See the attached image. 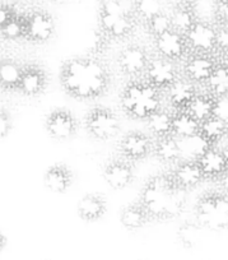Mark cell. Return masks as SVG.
I'll use <instances>...</instances> for the list:
<instances>
[{"instance_id":"1","label":"cell","mask_w":228,"mask_h":260,"mask_svg":"<svg viewBox=\"0 0 228 260\" xmlns=\"http://www.w3.org/2000/svg\"><path fill=\"white\" fill-rule=\"evenodd\" d=\"M59 79L65 93L79 101L100 99L111 86L107 65L96 56H74L65 60Z\"/></svg>"},{"instance_id":"2","label":"cell","mask_w":228,"mask_h":260,"mask_svg":"<svg viewBox=\"0 0 228 260\" xmlns=\"http://www.w3.org/2000/svg\"><path fill=\"white\" fill-rule=\"evenodd\" d=\"M187 191L175 184L171 172L149 177L143 185L139 203L150 222H166L177 218L184 212Z\"/></svg>"},{"instance_id":"3","label":"cell","mask_w":228,"mask_h":260,"mask_svg":"<svg viewBox=\"0 0 228 260\" xmlns=\"http://www.w3.org/2000/svg\"><path fill=\"white\" fill-rule=\"evenodd\" d=\"M162 92L145 79H130L120 93V107L127 117L147 121L162 107Z\"/></svg>"},{"instance_id":"4","label":"cell","mask_w":228,"mask_h":260,"mask_svg":"<svg viewBox=\"0 0 228 260\" xmlns=\"http://www.w3.org/2000/svg\"><path fill=\"white\" fill-rule=\"evenodd\" d=\"M195 221L214 232L228 230V197L220 190L200 195L195 204Z\"/></svg>"},{"instance_id":"5","label":"cell","mask_w":228,"mask_h":260,"mask_svg":"<svg viewBox=\"0 0 228 260\" xmlns=\"http://www.w3.org/2000/svg\"><path fill=\"white\" fill-rule=\"evenodd\" d=\"M84 127L89 137L96 141L107 142L115 139L121 132V121L114 110L96 106L84 117Z\"/></svg>"},{"instance_id":"6","label":"cell","mask_w":228,"mask_h":260,"mask_svg":"<svg viewBox=\"0 0 228 260\" xmlns=\"http://www.w3.org/2000/svg\"><path fill=\"white\" fill-rule=\"evenodd\" d=\"M181 77L176 62L156 55L150 59L144 79L161 92H166Z\"/></svg>"},{"instance_id":"7","label":"cell","mask_w":228,"mask_h":260,"mask_svg":"<svg viewBox=\"0 0 228 260\" xmlns=\"http://www.w3.org/2000/svg\"><path fill=\"white\" fill-rule=\"evenodd\" d=\"M150 55L142 45L132 44L124 47L117 56V65L124 76L130 79H139L144 76L150 62Z\"/></svg>"},{"instance_id":"8","label":"cell","mask_w":228,"mask_h":260,"mask_svg":"<svg viewBox=\"0 0 228 260\" xmlns=\"http://www.w3.org/2000/svg\"><path fill=\"white\" fill-rule=\"evenodd\" d=\"M190 54L213 55L217 52V26L207 21H198L185 35Z\"/></svg>"},{"instance_id":"9","label":"cell","mask_w":228,"mask_h":260,"mask_svg":"<svg viewBox=\"0 0 228 260\" xmlns=\"http://www.w3.org/2000/svg\"><path fill=\"white\" fill-rule=\"evenodd\" d=\"M154 138L149 133L133 130L124 134L119 142L121 157L130 162L142 161L153 152Z\"/></svg>"},{"instance_id":"10","label":"cell","mask_w":228,"mask_h":260,"mask_svg":"<svg viewBox=\"0 0 228 260\" xmlns=\"http://www.w3.org/2000/svg\"><path fill=\"white\" fill-rule=\"evenodd\" d=\"M45 129L51 139L65 142L72 139L78 132V121L67 109H55L45 119Z\"/></svg>"},{"instance_id":"11","label":"cell","mask_w":228,"mask_h":260,"mask_svg":"<svg viewBox=\"0 0 228 260\" xmlns=\"http://www.w3.org/2000/svg\"><path fill=\"white\" fill-rule=\"evenodd\" d=\"M102 179L112 190H124L133 184L135 171L133 162L124 157H114L105 164L102 169Z\"/></svg>"},{"instance_id":"12","label":"cell","mask_w":228,"mask_h":260,"mask_svg":"<svg viewBox=\"0 0 228 260\" xmlns=\"http://www.w3.org/2000/svg\"><path fill=\"white\" fill-rule=\"evenodd\" d=\"M218 62L215 61L213 55L190 54L184 60L181 69V76L187 81L192 82L198 87L207 84L208 79L212 76Z\"/></svg>"},{"instance_id":"13","label":"cell","mask_w":228,"mask_h":260,"mask_svg":"<svg viewBox=\"0 0 228 260\" xmlns=\"http://www.w3.org/2000/svg\"><path fill=\"white\" fill-rule=\"evenodd\" d=\"M26 17V41L32 44H46L55 35V21L44 11H35Z\"/></svg>"},{"instance_id":"14","label":"cell","mask_w":228,"mask_h":260,"mask_svg":"<svg viewBox=\"0 0 228 260\" xmlns=\"http://www.w3.org/2000/svg\"><path fill=\"white\" fill-rule=\"evenodd\" d=\"M154 50L158 56L174 62L185 60L190 55L186 37L175 29L154 39Z\"/></svg>"},{"instance_id":"15","label":"cell","mask_w":228,"mask_h":260,"mask_svg":"<svg viewBox=\"0 0 228 260\" xmlns=\"http://www.w3.org/2000/svg\"><path fill=\"white\" fill-rule=\"evenodd\" d=\"M47 84H49V76L42 65L36 62L24 64L19 93L29 99H36L46 91Z\"/></svg>"},{"instance_id":"16","label":"cell","mask_w":228,"mask_h":260,"mask_svg":"<svg viewBox=\"0 0 228 260\" xmlns=\"http://www.w3.org/2000/svg\"><path fill=\"white\" fill-rule=\"evenodd\" d=\"M171 176L175 184L186 191L198 187L205 180L198 161H180L172 170Z\"/></svg>"},{"instance_id":"17","label":"cell","mask_w":228,"mask_h":260,"mask_svg":"<svg viewBox=\"0 0 228 260\" xmlns=\"http://www.w3.org/2000/svg\"><path fill=\"white\" fill-rule=\"evenodd\" d=\"M198 93H199V87L182 76L165 92L167 101L174 111L186 110Z\"/></svg>"},{"instance_id":"18","label":"cell","mask_w":228,"mask_h":260,"mask_svg":"<svg viewBox=\"0 0 228 260\" xmlns=\"http://www.w3.org/2000/svg\"><path fill=\"white\" fill-rule=\"evenodd\" d=\"M74 172L65 164H55L46 170L44 175V185L54 194H65L72 187Z\"/></svg>"},{"instance_id":"19","label":"cell","mask_w":228,"mask_h":260,"mask_svg":"<svg viewBox=\"0 0 228 260\" xmlns=\"http://www.w3.org/2000/svg\"><path fill=\"white\" fill-rule=\"evenodd\" d=\"M107 212V202L101 194L88 192L83 195L77 204V213L83 222L93 223L101 221Z\"/></svg>"},{"instance_id":"20","label":"cell","mask_w":228,"mask_h":260,"mask_svg":"<svg viewBox=\"0 0 228 260\" xmlns=\"http://www.w3.org/2000/svg\"><path fill=\"white\" fill-rule=\"evenodd\" d=\"M200 167L203 170L205 180H219L225 172L228 171L227 164H225L224 154L220 148H217L215 146L210 147L202 157L199 161Z\"/></svg>"},{"instance_id":"21","label":"cell","mask_w":228,"mask_h":260,"mask_svg":"<svg viewBox=\"0 0 228 260\" xmlns=\"http://www.w3.org/2000/svg\"><path fill=\"white\" fill-rule=\"evenodd\" d=\"M24 64L11 57L0 61V87L6 92H18L23 76Z\"/></svg>"},{"instance_id":"22","label":"cell","mask_w":228,"mask_h":260,"mask_svg":"<svg viewBox=\"0 0 228 260\" xmlns=\"http://www.w3.org/2000/svg\"><path fill=\"white\" fill-rule=\"evenodd\" d=\"M152 154L162 164L176 166L181 161V149H180L179 139L174 136L154 139Z\"/></svg>"},{"instance_id":"23","label":"cell","mask_w":228,"mask_h":260,"mask_svg":"<svg viewBox=\"0 0 228 260\" xmlns=\"http://www.w3.org/2000/svg\"><path fill=\"white\" fill-rule=\"evenodd\" d=\"M149 222V217L139 202L124 207L120 212V223L129 232L139 231Z\"/></svg>"},{"instance_id":"24","label":"cell","mask_w":228,"mask_h":260,"mask_svg":"<svg viewBox=\"0 0 228 260\" xmlns=\"http://www.w3.org/2000/svg\"><path fill=\"white\" fill-rule=\"evenodd\" d=\"M200 125H202V122L198 121L186 110L174 111L172 136L176 137L177 139H185L198 136V134H200Z\"/></svg>"},{"instance_id":"25","label":"cell","mask_w":228,"mask_h":260,"mask_svg":"<svg viewBox=\"0 0 228 260\" xmlns=\"http://www.w3.org/2000/svg\"><path fill=\"white\" fill-rule=\"evenodd\" d=\"M174 112L162 107L147 120V129L154 139H161L172 136Z\"/></svg>"},{"instance_id":"26","label":"cell","mask_w":228,"mask_h":260,"mask_svg":"<svg viewBox=\"0 0 228 260\" xmlns=\"http://www.w3.org/2000/svg\"><path fill=\"white\" fill-rule=\"evenodd\" d=\"M172 28L182 35H186L199 19L197 17L195 4H180L175 6L171 13Z\"/></svg>"},{"instance_id":"27","label":"cell","mask_w":228,"mask_h":260,"mask_svg":"<svg viewBox=\"0 0 228 260\" xmlns=\"http://www.w3.org/2000/svg\"><path fill=\"white\" fill-rule=\"evenodd\" d=\"M181 149V161H199L200 157L213 147V144L202 134L190 137V138L179 139Z\"/></svg>"},{"instance_id":"28","label":"cell","mask_w":228,"mask_h":260,"mask_svg":"<svg viewBox=\"0 0 228 260\" xmlns=\"http://www.w3.org/2000/svg\"><path fill=\"white\" fill-rule=\"evenodd\" d=\"M205 89L213 97L228 96V64L227 62H218L212 76L205 84Z\"/></svg>"},{"instance_id":"29","label":"cell","mask_w":228,"mask_h":260,"mask_svg":"<svg viewBox=\"0 0 228 260\" xmlns=\"http://www.w3.org/2000/svg\"><path fill=\"white\" fill-rule=\"evenodd\" d=\"M214 102L215 97H213L212 94L208 93L207 91L199 92V93L192 99V101L190 102L186 111L189 112V114H191L198 121L203 122L213 116V112H214Z\"/></svg>"},{"instance_id":"30","label":"cell","mask_w":228,"mask_h":260,"mask_svg":"<svg viewBox=\"0 0 228 260\" xmlns=\"http://www.w3.org/2000/svg\"><path fill=\"white\" fill-rule=\"evenodd\" d=\"M203 227L197 221H186L177 229V240L185 249H192L202 239Z\"/></svg>"},{"instance_id":"31","label":"cell","mask_w":228,"mask_h":260,"mask_svg":"<svg viewBox=\"0 0 228 260\" xmlns=\"http://www.w3.org/2000/svg\"><path fill=\"white\" fill-rule=\"evenodd\" d=\"M225 129H227L225 122H223L218 117L212 116L202 122V125H200V134L205 137L213 146H215V143H218L222 139L224 141Z\"/></svg>"},{"instance_id":"32","label":"cell","mask_w":228,"mask_h":260,"mask_svg":"<svg viewBox=\"0 0 228 260\" xmlns=\"http://www.w3.org/2000/svg\"><path fill=\"white\" fill-rule=\"evenodd\" d=\"M3 40L9 42H18L26 40V17L17 16L7 24L0 27Z\"/></svg>"},{"instance_id":"33","label":"cell","mask_w":228,"mask_h":260,"mask_svg":"<svg viewBox=\"0 0 228 260\" xmlns=\"http://www.w3.org/2000/svg\"><path fill=\"white\" fill-rule=\"evenodd\" d=\"M134 12L137 18L147 23L148 21L164 12L162 0H135Z\"/></svg>"},{"instance_id":"34","label":"cell","mask_w":228,"mask_h":260,"mask_svg":"<svg viewBox=\"0 0 228 260\" xmlns=\"http://www.w3.org/2000/svg\"><path fill=\"white\" fill-rule=\"evenodd\" d=\"M135 26H137V21L133 16H130L129 13L122 16L116 23L112 26V28L110 29V32L107 34V36L111 40H126L127 37H130L134 32Z\"/></svg>"},{"instance_id":"35","label":"cell","mask_w":228,"mask_h":260,"mask_svg":"<svg viewBox=\"0 0 228 260\" xmlns=\"http://www.w3.org/2000/svg\"><path fill=\"white\" fill-rule=\"evenodd\" d=\"M145 26H147L148 32H149L154 39H157V37L162 36V35H165L166 32L174 29L172 28L171 14H167L165 13V12L159 13L158 16L153 17L150 21H148L147 23H145Z\"/></svg>"},{"instance_id":"36","label":"cell","mask_w":228,"mask_h":260,"mask_svg":"<svg viewBox=\"0 0 228 260\" xmlns=\"http://www.w3.org/2000/svg\"><path fill=\"white\" fill-rule=\"evenodd\" d=\"M110 41H111V39H110L105 32H102L101 29L94 32L93 37H92L91 45H89V52H91V56H96V57L101 56V55L106 51L107 47H109Z\"/></svg>"},{"instance_id":"37","label":"cell","mask_w":228,"mask_h":260,"mask_svg":"<svg viewBox=\"0 0 228 260\" xmlns=\"http://www.w3.org/2000/svg\"><path fill=\"white\" fill-rule=\"evenodd\" d=\"M100 14L111 17H122L127 14L121 0H104L100 4Z\"/></svg>"},{"instance_id":"38","label":"cell","mask_w":228,"mask_h":260,"mask_svg":"<svg viewBox=\"0 0 228 260\" xmlns=\"http://www.w3.org/2000/svg\"><path fill=\"white\" fill-rule=\"evenodd\" d=\"M13 129V119L8 110L3 109L0 110V138L6 139L11 134Z\"/></svg>"},{"instance_id":"39","label":"cell","mask_w":228,"mask_h":260,"mask_svg":"<svg viewBox=\"0 0 228 260\" xmlns=\"http://www.w3.org/2000/svg\"><path fill=\"white\" fill-rule=\"evenodd\" d=\"M213 116L218 117V119L222 120L223 122L228 124V96L215 99Z\"/></svg>"},{"instance_id":"40","label":"cell","mask_w":228,"mask_h":260,"mask_svg":"<svg viewBox=\"0 0 228 260\" xmlns=\"http://www.w3.org/2000/svg\"><path fill=\"white\" fill-rule=\"evenodd\" d=\"M217 51L224 55L228 51V28L217 26Z\"/></svg>"},{"instance_id":"41","label":"cell","mask_w":228,"mask_h":260,"mask_svg":"<svg viewBox=\"0 0 228 260\" xmlns=\"http://www.w3.org/2000/svg\"><path fill=\"white\" fill-rule=\"evenodd\" d=\"M17 16H18V13L14 11L13 7H11L9 4H3L2 8H0V27L11 22Z\"/></svg>"},{"instance_id":"42","label":"cell","mask_w":228,"mask_h":260,"mask_svg":"<svg viewBox=\"0 0 228 260\" xmlns=\"http://www.w3.org/2000/svg\"><path fill=\"white\" fill-rule=\"evenodd\" d=\"M214 18L215 22H217V26L227 27L228 28V3L222 4V6H217Z\"/></svg>"},{"instance_id":"43","label":"cell","mask_w":228,"mask_h":260,"mask_svg":"<svg viewBox=\"0 0 228 260\" xmlns=\"http://www.w3.org/2000/svg\"><path fill=\"white\" fill-rule=\"evenodd\" d=\"M218 182H219L220 191L224 192V194L228 197V171L225 172V174L223 175L219 180H218Z\"/></svg>"},{"instance_id":"44","label":"cell","mask_w":228,"mask_h":260,"mask_svg":"<svg viewBox=\"0 0 228 260\" xmlns=\"http://www.w3.org/2000/svg\"><path fill=\"white\" fill-rule=\"evenodd\" d=\"M172 2H175L176 6H180V4H191L194 3L195 0H172Z\"/></svg>"},{"instance_id":"45","label":"cell","mask_w":228,"mask_h":260,"mask_svg":"<svg viewBox=\"0 0 228 260\" xmlns=\"http://www.w3.org/2000/svg\"><path fill=\"white\" fill-rule=\"evenodd\" d=\"M223 151V154H224V158H225V164H227V167H228V144H225L224 147L222 148Z\"/></svg>"},{"instance_id":"46","label":"cell","mask_w":228,"mask_h":260,"mask_svg":"<svg viewBox=\"0 0 228 260\" xmlns=\"http://www.w3.org/2000/svg\"><path fill=\"white\" fill-rule=\"evenodd\" d=\"M52 3L56 4V6H64V4H68L70 0H51Z\"/></svg>"},{"instance_id":"47","label":"cell","mask_w":228,"mask_h":260,"mask_svg":"<svg viewBox=\"0 0 228 260\" xmlns=\"http://www.w3.org/2000/svg\"><path fill=\"white\" fill-rule=\"evenodd\" d=\"M82 2H83V3H86V4H96V3L101 4L104 0H82Z\"/></svg>"},{"instance_id":"48","label":"cell","mask_w":228,"mask_h":260,"mask_svg":"<svg viewBox=\"0 0 228 260\" xmlns=\"http://www.w3.org/2000/svg\"><path fill=\"white\" fill-rule=\"evenodd\" d=\"M214 3L217 4V6H222V4H227L228 0H214Z\"/></svg>"},{"instance_id":"49","label":"cell","mask_w":228,"mask_h":260,"mask_svg":"<svg viewBox=\"0 0 228 260\" xmlns=\"http://www.w3.org/2000/svg\"><path fill=\"white\" fill-rule=\"evenodd\" d=\"M224 141L227 142V144H228V124H227V129H225V134H224Z\"/></svg>"},{"instance_id":"50","label":"cell","mask_w":228,"mask_h":260,"mask_svg":"<svg viewBox=\"0 0 228 260\" xmlns=\"http://www.w3.org/2000/svg\"><path fill=\"white\" fill-rule=\"evenodd\" d=\"M223 57H224V59H225V61H224V62H227V64H228V51L225 52L224 55H223Z\"/></svg>"}]
</instances>
